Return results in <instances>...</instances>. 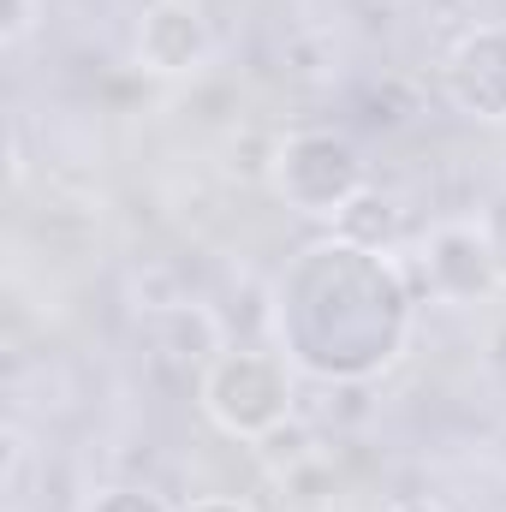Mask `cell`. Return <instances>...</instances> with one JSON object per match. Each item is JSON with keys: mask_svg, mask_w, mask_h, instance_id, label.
I'll list each match as a JSON object with an SVG mask.
<instances>
[{"mask_svg": "<svg viewBox=\"0 0 506 512\" xmlns=\"http://www.w3.org/2000/svg\"><path fill=\"white\" fill-rule=\"evenodd\" d=\"M268 185L298 209V215H340L370 179H364V155L352 149V137L340 131H292L274 143V173Z\"/></svg>", "mask_w": 506, "mask_h": 512, "instance_id": "cell-1", "label": "cell"}, {"mask_svg": "<svg viewBox=\"0 0 506 512\" xmlns=\"http://www.w3.org/2000/svg\"><path fill=\"white\" fill-rule=\"evenodd\" d=\"M203 411L227 435L262 441L274 423L292 417V376L274 352H221L203 376Z\"/></svg>", "mask_w": 506, "mask_h": 512, "instance_id": "cell-2", "label": "cell"}, {"mask_svg": "<svg viewBox=\"0 0 506 512\" xmlns=\"http://www.w3.org/2000/svg\"><path fill=\"white\" fill-rule=\"evenodd\" d=\"M417 274H423L429 298H441V304H477L489 286H501L495 256H489V239H483L477 221H441V227L423 239Z\"/></svg>", "mask_w": 506, "mask_h": 512, "instance_id": "cell-3", "label": "cell"}, {"mask_svg": "<svg viewBox=\"0 0 506 512\" xmlns=\"http://www.w3.org/2000/svg\"><path fill=\"white\" fill-rule=\"evenodd\" d=\"M215 36H209V18L191 6V0H149L143 18H137V66L155 72V78H191L203 72Z\"/></svg>", "mask_w": 506, "mask_h": 512, "instance_id": "cell-4", "label": "cell"}, {"mask_svg": "<svg viewBox=\"0 0 506 512\" xmlns=\"http://www.w3.org/2000/svg\"><path fill=\"white\" fill-rule=\"evenodd\" d=\"M447 90L471 120H506V30H471L453 48Z\"/></svg>", "mask_w": 506, "mask_h": 512, "instance_id": "cell-5", "label": "cell"}, {"mask_svg": "<svg viewBox=\"0 0 506 512\" xmlns=\"http://www.w3.org/2000/svg\"><path fill=\"white\" fill-rule=\"evenodd\" d=\"M143 334L161 346V358H179V364H215V358L227 352V328H221V316L203 310V304H185V298L155 304L149 322H143Z\"/></svg>", "mask_w": 506, "mask_h": 512, "instance_id": "cell-6", "label": "cell"}, {"mask_svg": "<svg viewBox=\"0 0 506 512\" xmlns=\"http://www.w3.org/2000/svg\"><path fill=\"white\" fill-rule=\"evenodd\" d=\"M334 233L346 239V245H358V251H393L399 245V233H405V209H399V197H387L376 185H364L340 215H334Z\"/></svg>", "mask_w": 506, "mask_h": 512, "instance_id": "cell-7", "label": "cell"}, {"mask_svg": "<svg viewBox=\"0 0 506 512\" xmlns=\"http://www.w3.org/2000/svg\"><path fill=\"white\" fill-rule=\"evenodd\" d=\"M48 18V0H0V48H24Z\"/></svg>", "mask_w": 506, "mask_h": 512, "instance_id": "cell-8", "label": "cell"}, {"mask_svg": "<svg viewBox=\"0 0 506 512\" xmlns=\"http://www.w3.org/2000/svg\"><path fill=\"white\" fill-rule=\"evenodd\" d=\"M483 227V239H489V256H495V274H501V286H506V191L489 203V215L477 221Z\"/></svg>", "mask_w": 506, "mask_h": 512, "instance_id": "cell-9", "label": "cell"}, {"mask_svg": "<svg viewBox=\"0 0 506 512\" xmlns=\"http://www.w3.org/2000/svg\"><path fill=\"white\" fill-rule=\"evenodd\" d=\"M90 512H167L149 489H108V495H96Z\"/></svg>", "mask_w": 506, "mask_h": 512, "instance_id": "cell-10", "label": "cell"}, {"mask_svg": "<svg viewBox=\"0 0 506 512\" xmlns=\"http://www.w3.org/2000/svg\"><path fill=\"white\" fill-rule=\"evenodd\" d=\"M387 512H447L441 501H429V495H405V501H393Z\"/></svg>", "mask_w": 506, "mask_h": 512, "instance_id": "cell-11", "label": "cell"}, {"mask_svg": "<svg viewBox=\"0 0 506 512\" xmlns=\"http://www.w3.org/2000/svg\"><path fill=\"white\" fill-rule=\"evenodd\" d=\"M191 512H245V507H227V501H203V507H191Z\"/></svg>", "mask_w": 506, "mask_h": 512, "instance_id": "cell-12", "label": "cell"}, {"mask_svg": "<svg viewBox=\"0 0 506 512\" xmlns=\"http://www.w3.org/2000/svg\"><path fill=\"white\" fill-rule=\"evenodd\" d=\"M495 459H501V471H506V435H501V447H495Z\"/></svg>", "mask_w": 506, "mask_h": 512, "instance_id": "cell-13", "label": "cell"}, {"mask_svg": "<svg viewBox=\"0 0 506 512\" xmlns=\"http://www.w3.org/2000/svg\"><path fill=\"white\" fill-rule=\"evenodd\" d=\"M376 6H393V0H376Z\"/></svg>", "mask_w": 506, "mask_h": 512, "instance_id": "cell-14", "label": "cell"}]
</instances>
